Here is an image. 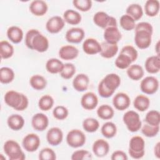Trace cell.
<instances>
[{"mask_svg":"<svg viewBox=\"0 0 160 160\" xmlns=\"http://www.w3.org/2000/svg\"><path fill=\"white\" fill-rule=\"evenodd\" d=\"M29 83L33 89L41 91L46 87L47 81L42 76L35 74L31 77Z\"/></svg>","mask_w":160,"mask_h":160,"instance_id":"836d02e7","label":"cell"},{"mask_svg":"<svg viewBox=\"0 0 160 160\" xmlns=\"http://www.w3.org/2000/svg\"><path fill=\"white\" fill-rule=\"evenodd\" d=\"M91 159L92 155L90 152L84 149L76 151L71 156L72 160H89Z\"/></svg>","mask_w":160,"mask_h":160,"instance_id":"c3c4849f","label":"cell"},{"mask_svg":"<svg viewBox=\"0 0 160 160\" xmlns=\"http://www.w3.org/2000/svg\"><path fill=\"white\" fill-rule=\"evenodd\" d=\"M112 104L116 109L124 111L129 108L131 104V100L127 94L124 92H118L114 96Z\"/></svg>","mask_w":160,"mask_h":160,"instance_id":"4fadbf2b","label":"cell"},{"mask_svg":"<svg viewBox=\"0 0 160 160\" xmlns=\"http://www.w3.org/2000/svg\"><path fill=\"white\" fill-rule=\"evenodd\" d=\"M64 64L57 58H51L48 60L46 64V69L48 72L51 74L60 73L62 70Z\"/></svg>","mask_w":160,"mask_h":160,"instance_id":"83f0119b","label":"cell"},{"mask_svg":"<svg viewBox=\"0 0 160 160\" xmlns=\"http://www.w3.org/2000/svg\"><path fill=\"white\" fill-rule=\"evenodd\" d=\"M76 73V67L72 63H66L64 64V67L62 70L59 73L60 76L65 79H71Z\"/></svg>","mask_w":160,"mask_h":160,"instance_id":"ee69618b","label":"cell"},{"mask_svg":"<svg viewBox=\"0 0 160 160\" xmlns=\"http://www.w3.org/2000/svg\"><path fill=\"white\" fill-rule=\"evenodd\" d=\"M135 32L138 31H146L151 34H152L153 31V28L152 25L147 22H139L138 24H136L135 26Z\"/></svg>","mask_w":160,"mask_h":160,"instance_id":"db71d44e","label":"cell"},{"mask_svg":"<svg viewBox=\"0 0 160 160\" xmlns=\"http://www.w3.org/2000/svg\"><path fill=\"white\" fill-rule=\"evenodd\" d=\"M102 81L108 89L115 91V90L120 86L121 78L117 74L111 73L107 74L102 79Z\"/></svg>","mask_w":160,"mask_h":160,"instance_id":"cb8c5ba5","label":"cell"},{"mask_svg":"<svg viewBox=\"0 0 160 160\" xmlns=\"http://www.w3.org/2000/svg\"><path fill=\"white\" fill-rule=\"evenodd\" d=\"M98 104V98L92 92H88L82 95L81 99L82 107L86 110L94 109Z\"/></svg>","mask_w":160,"mask_h":160,"instance_id":"d6986e66","label":"cell"},{"mask_svg":"<svg viewBox=\"0 0 160 160\" xmlns=\"http://www.w3.org/2000/svg\"><path fill=\"white\" fill-rule=\"evenodd\" d=\"M72 3L76 9L82 12L88 11L92 7L91 0H74Z\"/></svg>","mask_w":160,"mask_h":160,"instance_id":"bcb514c9","label":"cell"},{"mask_svg":"<svg viewBox=\"0 0 160 160\" xmlns=\"http://www.w3.org/2000/svg\"><path fill=\"white\" fill-rule=\"evenodd\" d=\"M134 107L141 112H144L147 110L150 105L149 99L144 95L137 96L133 101Z\"/></svg>","mask_w":160,"mask_h":160,"instance_id":"1f68e13d","label":"cell"},{"mask_svg":"<svg viewBox=\"0 0 160 160\" xmlns=\"http://www.w3.org/2000/svg\"><path fill=\"white\" fill-rule=\"evenodd\" d=\"M14 79L13 70L8 67H2L0 69V81L2 84H9Z\"/></svg>","mask_w":160,"mask_h":160,"instance_id":"8d00e7d4","label":"cell"},{"mask_svg":"<svg viewBox=\"0 0 160 160\" xmlns=\"http://www.w3.org/2000/svg\"><path fill=\"white\" fill-rule=\"evenodd\" d=\"M89 83V78L84 73L78 74L72 81L74 89L78 92H83L87 90Z\"/></svg>","mask_w":160,"mask_h":160,"instance_id":"ffe728a7","label":"cell"},{"mask_svg":"<svg viewBox=\"0 0 160 160\" xmlns=\"http://www.w3.org/2000/svg\"><path fill=\"white\" fill-rule=\"evenodd\" d=\"M101 51L100 54L102 57L106 59L113 58L118 51V46L117 44H112L104 41L101 44Z\"/></svg>","mask_w":160,"mask_h":160,"instance_id":"d4e9b609","label":"cell"},{"mask_svg":"<svg viewBox=\"0 0 160 160\" xmlns=\"http://www.w3.org/2000/svg\"><path fill=\"white\" fill-rule=\"evenodd\" d=\"M58 53L61 59L68 61L76 58L79 54V50L75 46L65 45L60 48Z\"/></svg>","mask_w":160,"mask_h":160,"instance_id":"44dd1931","label":"cell"},{"mask_svg":"<svg viewBox=\"0 0 160 160\" xmlns=\"http://www.w3.org/2000/svg\"><path fill=\"white\" fill-rule=\"evenodd\" d=\"M63 19L64 21L69 24L76 25L81 22L82 18L78 11L73 9H68L63 14Z\"/></svg>","mask_w":160,"mask_h":160,"instance_id":"f1b7e54d","label":"cell"},{"mask_svg":"<svg viewBox=\"0 0 160 160\" xmlns=\"http://www.w3.org/2000/svg\"><path fill=\"white\" fill-rule=\"evenodd\" d=\"M86 138L82 131L79 129H72L66 136L68 144L74 148L82 146L86 142Z\"/></svg>","mask_w":160,"mask_h":160,"instance_id":"8992f818","label":"cell"},{"mask_svg":"<svg viewBox=\"0 0 160 160\" xmlns=\"http://www.w3.org/2000/svg\"><path fill=\"white\" fill-rule=\"evenodd\" d=\"M48 9L47 3L42 0H34L29 5V10L32 14L36 16L44 15Z\"/></svg>","mask_w":160,"mask_h":160,"instance_id":"7402d4cb","label":"cell"},{"mask_svg":"<svg viewBox=\"0 0 160 160\" xmlns=\"http://www.w3.org/2000/svg\"><path fill=\"white\" fill-rule=\"evenodd\" d=\"M65 25L64 19L59 16H54L48 19L46 24V30L52 34H56L60 32Z\"/></svg>","mask_w":160,"mask_h":160,"instance_id":"30bf717a","label":"cell"},{"mask_svg":"<svg viewBox=\"0 0 160 160\" xmlns=\"http://www.w3.org/2000/svg\"><path fill=\"white\" fill-rule=\"evenodd\" d=\"M98 93L100 95V96L102 98H108L111 97L114 92V91L108 89L103 84L102 80L100 81V82L98 84Z\"/></svg>","mask_w":160,"mask_h":160,"instance_id":"816d5d0a","label":"cell"},{"mask_svg":"<svg viewBox=\"0 0 160 160\" xmlns=\"http://www.w3.org/2000/svg\"><path fill=\"white\" fill-rule=\"evenodd\" d=\"M84 31L80 28H72L66 33V39L71 43L78 44L82 41L84 38Z\"/></svg>","mask_w":160,"mask_h":160,"instance_id":"ac0fdd59","label":"cell"},{"mask_svg":"<svg viewBox=\"0 0 160 160\" xmlns=\"http://www.w3.org/2000/svg\"><path fill=\"white\" fill-rule=\"evenodd\" d=\"M159 2L158 0H148L144 4V11L149 17L156 16L159 11Z\"/></svg>","mask_w":160,"mask_h":160,"instance_id":"4dcf8cb0","label":"cell"},{"mask_svg":"<svg viewBox=\"0 0 160 160\" xmlns=\"http://www.w3.org/2000/svg\"><path fill=\"white\" fill-rule=\"evenodd\" d=\"M114 63L118 68L124 69L128 68L131 65L132 61L128 56L124 54L120 53L116 58Z\"/></svg>","mask_w":160,"mask_h":160,"instance_id":"7bdbcfd3","label":"cell"},{"mask_svg":"<svg viewBox=\"0 0 160 160\" xmlns=\"http://www.w3.org/2000/svg\"><path fill=\"white\" fill-rule=\"evenodd\" d=\"M145 142L143 138L139 136L131 138L129 144V154L134 159L142 158L145 153Z\"/></svg>","mask_w":160,"mask_h":160,"instance_id":"3957f363","label":"cell"},{"mask_svg":"<svg viewBox=\"0 0 160 160\" xmlns=\"http://www.w3.org/2000/svg\"><path fill=\"white\" fill-rule=\"evenodd\" d=\"M119 22L122 28L128 31L134 29L136 26L135 21L130 16L126 14L121 17Z\"/></svg>","mask_w":160,"mask_h":160,"instance_id":"60d3db41","label":"cell"},{"mask_svg":"<svg viewBox=\"0 0 160 160\" xmlns=\"http://www.w3.org/2000/svg\"><path fill=\"white\" fill-rule=\"evenodd\" d=\"M93 21L96 26L104 29L108 27H117L116 19L104 11L97 12L93 16Z\"/></svg>","mask_w":160,"mask_h":160,"instance_id":"5b68a950","label":"cell"},{"mask_svg":"<svg viewBox=\"0 0 160 160\" xmlns=\"http://www.w3.org/2000/svg\"><path fill=\"white\" fill-rule=\"evenodd\" d=\"M39 32V31L37 29H32L29 30L26 34L25 37V44L27 48H28L32 50V41L34 38V37Z\"/></svg>","mask_w":160,"mask_h":160,"instance_id":"f5cc1de1","label":"cell"},{"mask_svg":"<svg viewBox=\"0 0 160 160\" xmlns=\"http://www.w3.org/2000/svg\"><path fill=\"white\" fill-rule=\"evenodd\" d=\"M140 88L141 91L146 94H153L158 90L159 81L154 76H147L141 81Z\"/></svg>","mask_w":160,"mask_h":160,"instance_id":"52a82bcc","label":"cell"},{"mask_svg":"<svg viewBox=\"0 0 160 160\" xmlns=\"http://www.w3.org/2000/svg\"><path fill=\"white\" fill-rule=\"evenodd\" d=\"M82 128L88 132H94L99 129V122L94 118H88L83 121Z\"/></svg>","mask_w":160,"mask_h":160,"instance_id":"f35d334b","label":"cell"},{"mask_svg":"<svg viewBox=\"0 0 160 160\" xmlns=\"http://www.w3.org/2000/svg\"><path fill=\"white\" fill-rule=\"evenodd\" d=\"M120 53H122L128 56L131 59L132 62L135 61L137 59L138 56V53L137 50L133 46L130 45H127L124 46L122 48Z\"/></svg>","mask_w":160,"mask_h":160,"instance_id":"f907efd6","label":"cell"},{"mask_svg":"<svg viewBox=\"0 0 160 160\" xmlns=\"http://www.w3.org/2000/svg\"><path fill=\"white\" fill-rule=\"evenodd\" d=\"M7 36L11 42L18 44L23 39V31L19 27L12 26L8 29Z\"/></svg>","mask_w":160,"mask_h":160,"instance_id":"484cf974","label":"cell"},{"mask_svg":"<svg viewBox=\"0 0 160 160\" xmlns=\"http://www.w3.org/2000/svg\"><path fill=\"white\" fill-rule=\"evenodd\" d=\"M159 41H158L156 45V52H157V55H159Z\"/></svg>","mask_w":160,"mask_h":160,"instance_id":"6f0895ef","label":"cell"},{"mask_svg":"<svg viewBox=\"0 0 160 160\" xmlns=\"http://www.w3.org/2000/svg\"><path fill=\"white\" fill-rule=\"evenodd\" d=\"M121 33L117 27L111 26L104 29V38L105 41L108 43L117 44V43L121 39Z\"/></svg>","mask_w":160,"mask_h":160,"instance_id":"2e32d148","label":"cell"},{"mask_svg":"<svg viewBox=\"0 0 160 160\" xmlns=\"http://www.w3.org/2000/svg\"><path fill=\"white\" fill-rule=\"evenodd\" d=\"M3 149L10 160H24L26 158L20 145L14 140L10 139L6 141Z\"/></svg>","mask_w":160,"mask_h":160,"instance_id":"7a4b0ae2","label":"cell"},{"mask_svg":"<svg viewBox=\"0 0 160 160\" xmlns=\"http://www.w3.org/2000/svg\"><path fill=\"white\" fill-rule=\"evenodd\" d=\"M24 119L19 114H12L9 116L7 120V123L10 129L14 131L21 129L24 125Z\"/></svg>","mask_w":160,"mask_h":160,"instance_id":"4316f807","label":"cell"},{"mask_svg":"<svg viewBox=\"0 0 160 160\" xmlns=\"http://www.w3.org/2000/svg\"><path fill=\"white\" fill-rule=\"evenodd\" d=\"M127 74L128 77L134 81L140 80L144 76V69L139 64H132L127 69Z\"/></svg>","mask_w":160,"mask_h":160,"instance_id":"f546056e","label":"cell"},{"mask_svg":"<svg viewBox=\"0 0 160 160\" xmlns=\"http://www.w3.org/2000/svg\"><path fill=\"white\" fill-rule=\"evenodd\" d=\"M126 14L130 16L135 21L140 19L143 15V10L141 5L131 4L126 9Z\"/></svg>","mask_w":160,"mask_h":160,"instance_id":"d6a6232c","label":"cell"},{"mask_svg":"<svg viewBox=\"0 0 160 160\" xmlns=\"http://www.w3.org/2000/svg\"><path fill=\"white\" fill-rule=\"evenodd\" d=\"M152 41V34L146 31H138L135 32L134 42L136 46L144 49L149 47Z\"/></svg>","mask_w":160,"mask_h":160,"instance_id":"ba28073f","label":"cell"},{"mask_svg":"<svg viewBox=\"0 0 160 160\" xmlns=\"http://www.w3.org/2000/svg\"><path fill=\"white\" fill-rule=\"evenodd\" d=\"M5 103L16 111L26 109L29 104L28 98L26 95L17 91L10 90L8 91L4 97Z\"/></svg>","mask_w":160,"mask_h":160,"instance_id":"6da1fadb","label":"cell"},{"mask_svg":"<svg viewBox=\"0 0 160 160\" xmlns=\"http://www.w3.org/2000/svg\"><path fill=\"white\" fill-rule=\"evenodd\" d=\"M69 114L68 109L63 106H58L52 111L53 116L58 120H63L66 119Z\"/></svg>","mask_w":160,"mask_h":160,"instance_id":"7dc6e473","label":"cell"},{"mask_svg":"<svg viewBox=\"0 0 160 160\" xmlns=\"http://www.w3.org/2000/svg\"><path fill=\"white\" fill-rule=\"evenodd\" d=\"M41 141L39 137L34 134L30 133L27 134L22 139V144L24 149L30 152L36 151L39 147Z\"/></svg>","mask_w":160,"mask_h":160,"instance_id":"9c48e42d","label":"cell"},{"mask_svg":"<svg viewBox=\"0 0 160 160\" xmlns=\"http://www.w3.org/2000/svg\"><path fill=\"white\" fill-rule=\"evenodd\" d=\"M48 142L53 146H56L61 143L63 139V132L58 127H53L49 129L46 134Z\"/></svg>","mask_w":160,"mask_h":160,"instance_id":"7c38bea8","label":"cell"},{"mask_svg":"<svg viewBox=\"0 0 160 160\" xmlns=\"http://www.w3.org/2000/svg\"><path fill=\"white\" fill-rule=\"evenodd\" d=\"M111 159L112 160H127L128 159L126 154L122 151H116L112 155Z\"/></svg>","mask_w":160,"mask_h":160,"instance_id":"11a10c76","label":"cell"},{"mask_svg":"<svg viewBox=\"0 0 160 160\" xmlns=\"http://www.w3.org/2000/svg\"><path fill=\"white\" fill-rule=\"evenodd\" d=\"M92 152L98 158L106 156L109 151V143L103 139H97L92 144Z\"/></svg>","mask_w":160,"mask_h":160,"instance_id":"5bb4252c","label":"cell"},{"mask_svg":"<svg viewBox=\"0 0 160 160\" xmlns=\"http://www.w3.org/2000/svg\"><path fill=\"white\" fill-rule=\"evenodd\" d=\"M145 69L150 74L158 73L160 70V58L159 55L148 58L145 61Z\"/></svg>","mask_w":160,"mask_h":160,"instance_id":"603a6c76","label":"cell"},{"mask_svg":"<svg viewBox=\"0 0 160 160\" xmlns=\"http://www.w3.org/2000/svg\"><path fill=\"white\" fill-rule=\"evenodd\" d=\"M32 50L39 52H44L49 48V41L46 36L39 32L32 39Z\"/></svg>","mask_w":160,"mask_h":160,"instance_id":"9a60e30c","label":"cell"},{"mask_svg":"<svg viewBox=\"0 0 160 160\" xmlns=\"http://www.w3.org/2000/svg\"><path fill=\"white\" fill-rule=\"evenodd\" d=\"M145 121L147 124L151 126H159L160 123V114L159 112L156 110L149 111L146 115Z\"/></svg>","mask_w":160,"mask_h":160,"instance_id":"b9f144b4","label":"cell"},{"mask_svg":"<svg viewBox=\"0 0 160 160\" xmlns=\"http://www.w3.org/2000/svg\"><path fill=\"white\" fill-rule=\"evenodd\" d=\"M82 49L86 54L93 55L100 53L101 51V46L96 39L88 38L83 42Z\"/></svg>","mask_w":160,"mask_h":160,"instance_id":"e0dca14e","label":"cell"},{"mask_svg":"<svg viewBox=\"0 0 160 160\" xmlns=\"http://www.w3.org/2000/svg\"><path fill=\"white\" fill-rule=\"evenodd\" d=\"M14 54L13 46L7 41L0 42V55L1 59H8Z\"/></svg>","mask_w":160,"mask_h":160,"instance_id":"d590c367","label":"cell"},{"mask_svg":"<svg viewBox=\"0 0 160 160\" xmlns=\"http://www.w3.org/2000/svg\"><path fill=\"white\" fill-rule=\"evenodd\" d=\"M122 120L130 132H137L141 128L142 122L139 115L136 111H128L126 112L122 117Z\"/></svg>","mask_w":160,"mask_h":160,"instance_id":"277c9868","label":"cell"},{"mask_svg":"<svg viewBox=\"0 0 160 160\" xmlns=\"http://www.w3.org/2000/svg\"><path fill=\"white\" fill-rule=\"evenodd\" d=\"M97 114L101 119L104 120H108L114 116V111L112 108L109 105L102 104L98 108Z\"/></svg>","mask_w":160,"mask_h":160,"instance_id":"e575fe53","label":"cell"},{"mask_svg":"<svg viewBox=\"0 0 160 160\" xmlns=\"http://www.w3.org/2000/svg\"><path fill=\"white\" fill-rule=\"evenodd\" d=\"M54 104V99L50 95L42 96L38 101V106L42 111H48L52 108Z\"/></svg>","mask_w":160,"mask_h":160,"instance_id":"ab89813d","label":"cell"},{"mask_svg":"<svg viewBox=\"0 0 160 160\" xmlns=\"http://www.w3.org/2000/svg\"><path fill=\"white\" fill-rule=\"evenodd\" d=\"M159 146H160V142H158L156 144V146H155V147H154V151L155 156H156L158 159L160 158V151H159L160 147H159Z\"/></svg>","mask_w":160,"mask_h":160,"instance_id":"9f6ffc18","label":"cell"},{"mask_svg":"<svg viewBox=\"0 0 160 160\" xmlns=\"http://www.w3.org/2000/svg\"><path fill=\"white\" fill-rule=\"evenodd\" d=\"M159 131V126H151L148 124H144L141 128L142 133L148 138L156 136Z\"/></svg>","mask_w":160,"mask_h":160,"instance_id":"f6af8a7d","label":"cell"},{"mask_svg":"<svg viewBox=\"0 0 160 160\" xmlns=\"http://www.w3.org/2000/svg\"><path fill=\"white\" fill-rule=\"evenodd\" d=\"M39 159L40 160H55L56 155L52 149L45 148L39 152Z\"/></svg>","mask_w":160,"mask_h":160,"instance_id":"681fc988","label":"cell"},{"mask_svg":"<svg viewBox=\"0 0 160 160\" xmlns=\"http://www.w3.org/2000/svg\"><path fill=\"white\" fill-rule=\"evenodd\" d=\"M102 134L106 138H112L116 134L117 128L114 123L112 122H106L101 127Z\"/></svg>","mask_w":160,"mask_h":160,"instance_id":"74e56055","label":"cell"},{"mask_svg":"<svg viewBox=\"0 0 160 160\" xmlns=\"http://www.w3.org/2000/svg\"><path fill=\"white\" fill-rule=\"evenodd\" d=\"M31 124L35 130L43 131L49 125V119L48 116L43 113H36L32 118Z\"/></svg>","mask_w":160,"mask_h":160,"instance_id":"8fae6325","label":"cell"}]
</instances>
